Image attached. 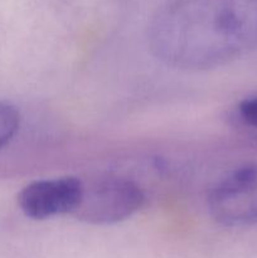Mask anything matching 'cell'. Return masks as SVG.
Listing matches in <instances>:
<instances>
[{
    "instance_id": "7a4b0ae2",
    "label": "cell",
    "mask_w": 257,
    "mask_h": 258,
    "mask_svg": "<svg viewBox=\"0 0 257 258\" xmlns=\"http://www.w3.org/2000/svg\"><path fill=\"white\" fill-rule=\"evenodd\" d=\"M145 202L135 181L116 175H102L83 181L82 198L72 216L90 224H115L130 218Z\"/></svg>"
},
{
    "instance_id": "3957f363",
    "label": "cell",
    "mask_w": 257,
    "mask_h": 258,
    "mask_svg": "<svg viewBox=\"0 0 257 258\" xmlns=\"http://www.w3.org/2000/svg\"><path fill=\"white\" fill-rule=\"evenodd\" d=\"M208 208L223 226L257 224V164L243 166L219 181L209 194Z\"/></svg>"
},
{
    "instance_id": "6da1fadb",
    "label": "cell",
    "mask_w": 257,
    "mask_h": 258,
    "mask_svg": "<svg viewBox=\"0 0 257 258\" xmlns=\"http://www.w3.org/2000/svg\"><path fill=\"white\" fill-rule=\"evenodd\" d=\"M149 45L179 70L227 64L257 48V0H171L154 18Z\"/></svg>"
},
{
    "instance_id": "8992f818",
    "label": "cell",
    "mask_w": 257,
    "mask_h": 258,
    "mask_svg": "<svg viewBox=\"0 0 257 258\" xmlns=\"http://www.w3.org/2000/svg\"><path fill=\"white\" fill-rule=\"evenodd\" d=\"M238 113L247 125L257 128V97L242 101L238 106Z\"/></svg>"
},
{
    "instance_id": "277c9868",
    "label": "cell",
    "mask_w": 257,
    "mask_h": 258,
    "mask_svg": "<svg viewBox=\"0 0 257 258\" xmlns=\"http://www.w3.org/2000/svg\"><path fill=\"white\" fill-rule=\"evenodd\" d=\"M83 181L75 176L44 179L25 185L18 194L20 211L35 221L71 214L82 198Z\"/></svg>"
},
{
    "instance_id": "5b68a950",
    "label": "cell",
    "mask_w": 257,
    "mask_h": 258,
    "mask_svg": "<svg viewBox=\"0 0 257 258\" xmlns=\"http://www.w3.org/2000/svg\"><path fill=\"white\" fill-rule=\"evenodd\" d=\"M20 115L17 107L0 102V150L13 140L19 131Z\"/></svg>"
}]
</instances>
